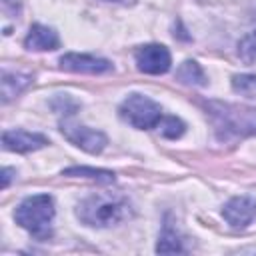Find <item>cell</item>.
<instances>
[{
  "label": "cell",
  "mask_w": 256,
  "mask_h": 256,
  "mask_svg": "<svg viewBox=\"0 0 256 256\" xmlns=\"http://www.w3.org/2000/svg\"><path fill=\"white\" fill-rule=\"evenodd\" d=\"M206 110L220 138L256 136V108L228 102H208Z\"/></svg>",
  "instance_id": "obj_1"
},
{
  "label": "cell",
  "mask_w": 256,
  "mask_h": 256,
  "mask_svg": "<svg viewBox=\"0 0 256 256\" xmlns=\"http://www.w3.org/2000/svg\"><path fill=\"white\" fill-rule=\"evenodd\" d=\"M76 216L86 226L108 228V226H114L130 216V204L122 196L94 194V196L84 198L78 204Z\"/></svg>",
  "instance_id": "obj_2"
},
{
  "label": "cell",
  "mask_w": 256,
  "mask_h": 256,
  "mask_svg": "<svg viewBox=\"0 0 256 256\" xmlns=\"http://www.w3.org/2000/svg\"><path fill=\"white\" fill-rule=\"evenodd\" d=\"M16 224H20L24 230H28L34 238L46 240L52 234V220H54V200L48 194H34L24 198L16 212H14Z\"/></svg>",
  "instance_id": "obj_3"
},
{
  "label": "cell",
  "mask_w": 256,
  "mask_h": 256,
  "mask_svg": "<svg viewBox=\"0 0 256 256\" xmlns=\"http://www.w3.org/2000/svg\"><path fill=\"white\" fill-rule=\"evenodd\" d=\"M118 116L132 128L148 130V128H156L164 114H162L160 104L154 102L150 96L134 92L122 100V104L118 108Z\"/></svg>",
  "instance_id": "obj_4"
},
{
  "label": "cell",
  "mask_w": 256,
  "mask_h": 256,
  "mask_svg": "<svg viewBox=\"0 0 256 256\" xmlns=\"http://www.w3.org/2000/svg\"><path fill=\"white\" fill-rule=\"evenodd\" d=\"M60 132L64 134V138L68 142H72L74 146L82 148L88 154H100L108 144V138H106L104 132H100L96 128H88V126L76 124V122H68V120L62 122L60 124Z\"/></svg>",
  "instance_id": "obj_5"
},
{
  "label": "cell",
  "mask_w": 256,
  "mask_h": 256,
  "mask_svg": "<svg viewBox=\"0 0 256 256\" xmlns=\"http://www.w3.org/2000/svg\"><path fill=\"white\" fill-rule=\"evenodd\" d=\"M136 68L144 74H164L172 66L170 50L162 44H146L134 52Z\"/></svg>",
  "instance_id": "obj_6"
},
{
  "label": "cell",
  "mask_w": 256,
  "mask_h": 256,
  "mask_svg": "<svg viewBox=\"0 0 256 256\" xmlns=\"http://www.w3.org/2000/svg\"><path fill=\"white\" fill-rule=\"evenodd\" d=\"M60 68L66 72L76 74H106L114 70V64L106 58L94 56V54H78V52H66L58 60Z\"/></svg>",
  "instance_id": "obj_7"
},
{
  "label": "cell",
  "mask_w": 256,
  "mask_h": 256,
  "mask_svg": "<svg viewBox=\"0 0 256 256\" xmlns=\"http://www.w3.org/2000/svg\"><path fill=\"white\" fill-rule=\"evenodd\" d=\"M224 220L232 228H246L256 220V198L252 196H234L222 208Z\"/></svg>",
  "instance_id": "obj_8"
},
{
  "label": "cell",
  "mask_w": 256,
  "mask_h": 256,
  "mask_svg": "<svg viewBox=\"0 0 256 256\" xmlns=\"http://www.w3.org/2000/svg\"><path fill=\"white\" fill-rule=\"evenodd\" d=\"M48 142V138L44 134L38 132H28V130H6L2 134V146L4 150L10 152H34L38 148H44Z\"/></svg>",
  "instance_id": "obj_9"
},
{
  "label": "cell",
  "mask_w": 256,
  "mask_h": 256,
  "mask_svg": "<svg viewBox=\"0 0 256 256\" xmlns=\"http://www.w3.org/2000/svg\"><path fill=\"white\" fill-rule=\"evenodd\" d=\"M60 46L58 34L44 26V24H32L26 38H24V48L32 52H46V50H56Z\"/></svg>",
  "instance_id": "obj_10"
},
{
  "label": "cell",
  "mask_w": 256,
  "mask_h": 256,
  "mask_svg": "<svg viewBox=\"0 0 256 256\" xmlns=\"http://www.w3.org/2000/svg\"><path fill=\"white\" fill-rule=\"evenodd\" d=\"M176 80L186 86H204L206 74L196 60H184L176 70Z\"/></svg>",
  "instance_id": "obj_11"
},
{
  "label": "cell",
  "mask_w": 256,
  "mask_h": 256,
  "mask_svg": "<svg viewBox=\"0 0 256 256\" xmlns=\"http://www.w3.org/2000/svg\"><path fill=\"white\" fill-rule=\"evenodd\" d=\"M32 82V76L20 74V72H4L2 74V100L8 102L10 98L18 96L28 84Z\"/></svg>",
  "instance_id": "obj_12"
},
{
  "label": "cell",
  "mask_w": 256,
  "mask_h": 256,
  "mask_svg": "<svg viewBox=\"0 0 256 256\" xmlns=\"http://www.w3.org/2000/svg\"><path fill=\"white\" fill-rule=\"evenodd\" d=\"M156 252L160 254H174V252H184L180 238L176 234V230L170 224H164V230L158 236V244H156Z\"/></svg>",
  "instance_id": "obj_13"
},
{
  "label": "cell",
  "mask_w": 256,
  "mask_h": 256,
  "mask_svg": "<svg viewBox=\"0 0 256 256\" xmlns=\"http://www.w3.org/2000/svg\"><path fill=\"white\" fill-rule=\"evenodd\" d=\"M64 176H84V178H92L98 182H114L116 174L110 170H102V168H88V166H72L62 170Z\"/></svg>",
  "instance_id": "obj_14"
},
{
  "label": "cell",
  "mask_w": 256,
  "mask_h": 256,
  "mask_svg": "<svg viewBox=\"0 0 256 256\" xmlns=\"http://www.w3.org/2000/svg\"><path fill=\"white\" fill-rule=\"evenodd\" d=\"M232 90L246 98H256V74H236L232 76Z\"/></svg>",
  "instance_id": "obj_15"
},
{
  "label": "cell",
  "mask_w": 256,
  "mask_h": 256,
  "mask_svg": "<svg viewBox=\"0 0 256 256\" xmlns=\"http://www.w3.org/2000/svg\"><path fill=\"white\" fill-rule=\"evenodd\" d=\"M158 132L164 136V138H180L182 134H184V130H186V124L180 120V118H176V116H162V120L158 122Z\"/></svg>",
  "instance_id": "obj_16"
},
{
  "label": "cell",
  "mask_w": 256,
  "mask_h": 256,
  "mask_svg": "<svg viewBox=\"0 0 256 256\" xmlns=\"http://www.w3.org/2000/svg\"><path fill=\"white\" fill-rule=\"evenodd\" d=\"M238 54L244 62L248 64H254L256 62V30L250 32L248 36H244L240 42H238Z\"/></svg>",
  "instance_id": "obj_17"
},
{
  "label": "cell",
  "mask_w": 256,
  "mask_h": 256,
  "mask_svg": "<svg viewBox=\"0 0 256 256\" xmlns=\"http://www.w3.org/2000/svg\"><path fill=\"white\" fill-rule=\"evenodd\" d=\"M2 8L8 16H16V14H20L22 2L20 0H2Z\"/></svg>",
  "instance_id": "obj_18"
},
{
  "label": "cell",
  "mask_w": 256,
  "mask_h": 256,
  "mask_svg": "<svg viewBox=\"0 0 256 256\" xmlns=\"http://www.w3.org/2000/svg\"><path fill=\"white\" fill-rule=\"evenodd\" d=\"M10 174H12L10 168H4V170H2V188H6V186L10 184Z\"/></svg>",
  "instance_id": "obj_19"
},
{
  "label": "cell",
  "mask_w": 256,
  "mask_h": 256,
  "mask_svg": "<svg viewBox=\"0 0 256 256\" xmlns=\"http://www.w3.org/2000/svg\"><path fill=\"white\" fill-rule=\"evenodd\" d=\"M104 2H114V4H122V6H132V4H136V0H104Z\"/></svg>",
  "instance_id": "obj_20"
}]
</instances>
